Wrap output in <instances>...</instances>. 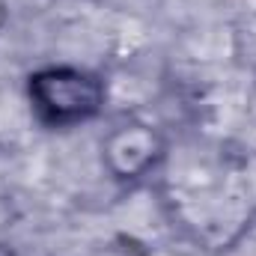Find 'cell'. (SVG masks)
Wrapping results in <instances>:
<instances>
[{
  "label": "cell",
  "mask_w": 256,
  "mask_h": 256,
  "mask_svg": "<svg viewBox=\"0 0 256 256\" xmlns=\"http://www.w3.org/2000/svg\"><path fill=\"white\" fill-rule=\"evenodd\" d=\"M27 96H30L36 116L51 128L86 122L98 116L104 104L102 80L72 66H48V68L33 72L27 84Z\"/></svg>",
  "instance_id": "obj_1"
}]
</instances>
